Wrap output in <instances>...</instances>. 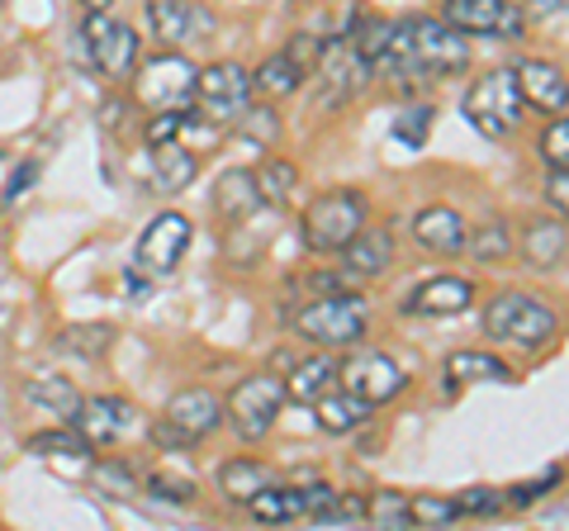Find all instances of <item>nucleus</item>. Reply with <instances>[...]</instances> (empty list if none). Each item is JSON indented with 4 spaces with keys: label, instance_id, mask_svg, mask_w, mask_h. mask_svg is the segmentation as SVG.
<instances>
[{
    "label": "nucleus",
    "instance_id": "a211bd4d",
    "mask_svg": "<svg viewBox=\"0 0 569 531\" xmlns=\"http://www.w3.org/2000/svg\"><path fill=\"white\" fill-rule=\"evenodd\" d=\"M408 233H413V242L422 247V252H432V257H456V252H466L470 223L460 219L456 209H447V204H427V209H418V214H413Z\"/></svg>",
    "mask_w": 569,
    "mask_h": 531
},
{
    "label": "nucleus",
    "instance_id": "79ce46f5",
    "mask_svg": "<svg viewBox=\"0 0 569 531\" xmlns=\"http://www.w3.org/2000/svg\"><path fill=\"white\" fill-rule=\"evenodd\" d=\"M427 129H432V110H427V104L399 110V119H395V138H399L403 148H422L427 143Z\"/></svg>",
    "mask_w": 569,
    "mask_h": 531
},
{
    "label": "nucleus",
    "instance_id": "de8ad7c7",
    "mask_svg": "<svg viewBox=\"0 0 569 531\" xmlns=\"http://www.w3.org/2000/svg\"><path fill=\"white\" fill-rule=\"evenodd\" d=\"M456 503H460V518H470V512H475V518H489V512L503 508V499H498L493 489H466Z\"/></svg>",
    "mask_w": 569,
    "mask_h": 531
},
{
    "label": "nucleus",
    "instance_id": "603ef678",
    "mask_svg": "<svg viewBox=\"0 0 569 531\" xmlns=\"http://www.w3.org/2000/svg\"><path fill=\"white\" fill-rule=\"evenodd\" d=\"M295 365V357H290V351H276V361H271V370H290Z\"/></svg>",
    "mask_w": 569,
    "mask_h": 531
},
{
    "label": "nucleus",
    "instance_id": "423d86ee",
    "mask_svg": "<svg viewBox=\"0 0 569 531\" xmlns=\"http://www.w3.org/2000/svg\"><path fill=\"white\" fill-rule=\"evenodd\" d=\"M370 219V204L361 190H328L305 209V247L318 257H332L361 233Z\"/></svg>",
    "mask_w": 569,
    "mask_h": 531
},
{
    "label": "nucleus",
    "instance_id": "58836bf2",
    "mask_svg": "<svg viewBox=\"0 0 569 531\" xmlns=\"http://www.w3.org/2000/svg\"><path fill=\"white\" fill-rule=\"evenodd\" d=\"M537 148H541L546 167H569V119L565 114H550V123L537 138Z\"/></svg>",
    "mask_w": 569,
    "mask_h": 531
},
{
    "label": "nucleus",
    "instance_id": "7ed1b4c3",
    "mask_svg": "<svg viewBox=\"0 0 569 531\" xmlns=\"http://www.w3.org/2000/svg\"><path fill=\"white\" fill-rule=\"evenodd\" d=\"M556 313H550L537 294H522V290H503L489 299L485 309V332L493 342H512L522 351H541L556 342Z\"/></svg>",
    "mask_w": 569,
    "mask_h": 531
},
{
    "label": "nucleus",
    "instance_id": "b1692460",
    "mask_svg": "<svg viewBox=\"0 0 569 531\" xmlns=\"http://www.w3.org/2000/svg\"><path fill=\"white\" fill-rule=\"evenodd\" d=\"M261 209V190H257V171H223L219 186H213V214L223 223H247Z\"/></svg>",
    "mask_w": 569,
    "mask_h": 531
},
{
    "label": "nucleus",
    "instance_id": "39448f33",
    "mask_svg": "<svg viewBox=\"0 0 569 531\" xmlns=\"http://www.w3.org/2000/svg\"><path fill=\"white\" fill-rule=\"evenodd\" d=\"M194 77L200 67H190V58L181 48H167L148 58L142 67H133V104L142 114H157V110H190L194 104Z\"/></svg>",
    "mask_w": 569,
    "mask_h": 531
},
{
    "label": "nucleus",
    "instance_id": "a19ab883",
    "mask_svg": "<svg viewBox=\"0 0 569 531\" xmlns=\"http://www.w3.org/2000/svg\"><path fill=\"white\" fill-rule=\"evenodd\" d=\"M186 119H190V110H157V114H148L142 143L157 148V143H171V138H181L186 133Z\"/></svg>",
    "mask_w": 569,
    "mask_h": 531
},
{
    "label": "nucleus",
    "instance_id": "dca6fc26",
    "mask_svg": "<svg viewBox=\"0 0 569 531\" xmlns=\"http://www.w3.org/2000/svg\"><path fill=\"white\" fill-rule=\"evenodd\" d=\"M148 29L167 48H190L213 33V14L200 0H148Z\"/></svg>",
    "mask_w": 569,
    "mask_h": 531
},
{
    "label": "nucleus",
    "instance_id": "49530a36",
    "mask_svg": "<svg viewBox=\"0 0 569 531\" xmlns=\"http://www.w3.org/2000/svg\"><path fill=\"white\" fill-rule=\"evenodd\" d=\"M238 123H242V133L261 138V143H271L276 138V110H266V104H247Z\"/></svg>",
    "mask_w": 569,
    "mask_h": 531
},
{
    "label": "nucleus",
    "instance_id": "f3484780",
    "mask_svg": "<svg viewBox=\"0 0 569 531\" xmlns=\"http://www.w3.org/2000/svg\"><path fill=\"white\" fill-rule=\"evenodd\" d=\"M512 77H518V91L531 110H541L546 119L569 110V77L560 72L556 62H541V58H522L512 67Z\"/></svg>",
    "mask_w": 569,
    "mask_h": 531
},
{
    "label": "nucleus",
    "instance_id": "ea45409f",
    "mask_svg": "<svg viewBox=\"0 0 569 531\" xmlns=\"http://www.w3.org/2000/svg\"><path fill=\"white\" fill-rule=\"evenodd\" d=\"M142 484H148L152 499H162V503H194V493H200L190 474H171V470H152Z\"/></svg>",
    "mask_w": 569,
    "mask_h": 531
},
{
    "label": "nucleus",
    "instance_id": "e433bc0d",
    "mask_svg": "<svg viewBox=\"0 0 569 531\" xmlns=\"http://www.w3.org/2000/svg\"><path fill=\"white\" fill-rule=\"evenodd\" d=\"M408 512H413V527H451V522H460V503L456 499H437V493H418V499H408Z\"/></svg>",
    "mask_w": 569,
    "mask_h": 531
},
{
    "label": "nucleus",
    "instance_id": "c03bdc74",
    "mask_svg": "<svg viewBox=\"0 0 569 531\" xmlns=\"http://www.w3.org/2000/svg\"><path fill=\"white\" fill-rule=\"evenodd\" d=\"M148 437H152V447L167 451V455H186V451L200 447V441H194L190 432H181V428H176V422H167V418H157L152 428H148Z\"/></svg>",
    "mask_w": 569,
    "mask_h": 531
},
{
    "label": "nucleus",
    "instance_id": "c85d7f7f",
    "mask_svg": "<svg viewBox=\"0 0 569 531\" xmlns=\"http://www.w3.org/2000/svg\"><path fill=\"white\" fill-rule=\"evenodd\" d=\"M247 512H252V522L261 527H290V522H305V489L295 484H266L252 503H247Z\"/></svg>",
    "mask_w": 569,
    "mask_h": 531
},
{
    "label": "nucleus",
    "instance_id": "3c124183",
    "mask_svg": "<svg viewBox=\"0 0 569 531\" xmlns=\"http://www.w3.org/2000/svg\"><path fill=\"white\" fill-rule=\"evenodd\" d=\"M332 499H337V489H332V484H309V489H305V518L318 522V518L328 512Z\"/></svg>",
    "mask_w": 569,
    "mask_h": 531
},
{
    "label": "nucleus",
    "instance_id": "4468645a",
    "mask_svg": "<svg viewBox=\"0 0 569 531\" xmlns=\"http://www.w3.org/2000/svg\"><path fill=\"white\" fill-rule=\"evenodd\" d=\"M71 428L91 441L96 451H104V447H119V441H129L133 432H142V413H138V403H129V399L100 394V399H81Z\"/></svg>",
    "mask_w": 569,
    "mask_h": 531
},
{
    "label": "nucleus",
    "instance_id": "bb28decb",
    "mask_svg": "<svg viewBox=\"0 0 569 531\" xmlns=\"http://www.w3.org/2000/svg\"><path fill=\"white\" fill-rule=\"evenodd\" d=\"M337 365L328 351H318V357H305L290 365V375H284V399L295 403H313L318 394H328V389H337Z\"/></svg>",
    "mask_w": 569,
    "mask_h": 531
},
{
    "label": "nucleus",
    "instance_id": "aec40b11",
    "mask_svg": "<svg viewBox=\"0 0 569 531\" xmlns=\"http://www.w3.org/2000/svg\"><path fill=\"white\" fill-rule=\"evenodd\" d=\"M167 422H176L181 432H190L194 441H204L209 432H219L223 428V394H213V389H181V394H171L167 399V409H162Z\"/></svg>",
    "mask_w": 569,
    "mask_h": 531
},
{
    "label": "nucleus",
    "instance_id": "f704fd0d",
    "mask_svg": "<svg viewBox=\"0 0 569 531\" xmlns=\"http://www.w3.org/2000/svg\"><path fill=\"white\" fill-rule=\"evenodd\" d=\"M91 484H96L100 493H110V499H133V493H138V474H133L129 460L104 455V460H96Z\"/></svg>",
    "mask_w": 569,
    "mask_h": 531
},
{
    "label": "nucleus",
    "instance_id": "37998d69",
    "mask_svg": "<svg viewBox=\"0 0 569 531\" xmlns=\"http://www.w3.org/2000/svg\"><path fill=\"white\" fill-rule=\"evenodd\" d=\"M347 522H366V499H361V493H342V489H337V499L328 503L323 518H318V527H347Z\"/></svg>",
    "mask_w": 569,
    "mask_h": 531
},
{
    "label": "nucleus",
    "instance_id": "8fccbe9b",
    "mask_svg": "<svg viewBox=\"0 0 569 531\" xmlns=\"http://www.w3.org/2000/svg\"><path fill=\"white\" fill-rule=\"evenodd\" d=\"M550 484H560V470H550V474H541V480L522 484L518 493H508V503H512V508H527V503H537V499H541V493H546Z\"/></svg>",
    "mask_w": 569,
    "mask_h": 531
},
{
    "label": "nucleus",
    "instance_id": "cd10ccee",
    "mask_svg": "<svg viewBox=\"0 0 569 531\" xmlns=\"http://www.w3.org/2000/svg\"><path fill=\"white\" fill-rule=\"evenodd\" d=\"M24 399H29L39 413H52L58 422H71L86 394H81V389L71 384L67 375H29V380H24Z\"/></svg>",
    "mask_w": 569,
    "mask_h": 531
},
{
    "label": "nucleus",
    "instance_id": "7c9ffc66",
    "mask_svg": "<svg viewBox=\"0 0 569 531\" xmlns=\"http://www.w3.org/2000/svg\"><path fill=\"white\" fill-rule=\"evenodd\" d=\"M58 347L71 351V357H81V361H96L114 347V328L110 323H71L58 338Z\"/></svg>",
    "mask_w": 569,
    "mask_h": 531
},
{
    "label": "nucleus",
    "instance_id": "72a5a7b5",
    "mask_svg": "<svg viewBox=\"0 0 569 531\" xmlns=\"http://www.w3.org/2000/svg\"><path fill=\"white\" fill-rule=\"evenodd\" d=\"M299 186V167L284 162V157H271L266 167H257V190H261V204H284Z\"/></svg>",
    "mask_w": 569,
    "mask_h": 531
},
{
    "label": "nucleus",
    "instance_id": "1a4fd4ad",
    "mask_svg": "<svg viewBox=\"0 0 569 531\" xmlns=\"http://www.w3.org/2000/svg\"><path fill=\"white\" fill-rule=\"evenodd\" d=\"M313 77H318V110H342L356 91H366V81L376 77V67L351 48L347 33H332L313 62Z\"/></svg>",
    "mask_w": 569,
    "mask_h": 531
},
{
    "label": "nucleus",
    "instance_id": "864d4df0",
    "mask_svg": "<svg viewBox=\"0 0 569 531\" xmlns=\"http://www.w3.org/2000/svg\"><path fill=\"white\" fill-rule=\"evenodd\" d=\"M86 10H110V0H81Z\"/></svg>",
    "mask_w": 569,
    "mask_h": 531
},
{
    "label": "nucleus",
    "instance_id": "9b49d317",
    "mask_svg": "<svg viewBox=\"0 0 569 531\" xmlns=\"http://www.w3.org/2000/svg\"><path fill=\"white\" fill-rule=\"evenodd\" d=\"M190 238H194V228H190L186 214H176V209L152 214L148 228H142L138 247H133V271H142V275H171L176 266L186 261Z\"/></svg>",
    "mask_w": 569,
    "mask_h": 531
},
{
    "label": "nucleus",
    "instance_id": "5701e85b",
    "mask_svg": "<svg viewBox=\"0 0 569 531\" xmlns=\"http://www.w3.org/2000/svg\"><path fill=\"white\" fill-rule=\"evenodd\" d=\"M194 176H200V157H194V152L181 143V138H171V143H157V148H152V167H148L152 190L181 194V190H190Z\"/></svg>",
    "mask_w": 569,
    "mask_h": 531
},
{
    "label": "nucleus",
    "instance_id": "f03ea898",
    "mask_svg": "<svg viewBox=\"0 0 569 531\" xmlns=\"http://www.w3.org/2000/svg\"><path fill=\"white\" fill-rule=\"evenodd\" d=\"M290 323L305 342L332 351V347H356L366 338L370 309L356 290L351 294H323V299H305V304L290 313Z\"/></svg>",
    "mask_w": 569,
    "mask_h": 531
},
{
    "label": "nucleus",
    "instance_id": "f8f14e48",
    "mask_svg": "<svg viewBox=\"0 0 569 531\" xmlns=\"http://www.w3.org/2000/svg\"><path fill=\"white\" fill-rule=\"evenodd\" d=\"M318 52H323V39H318V33H299V39L284 48V52H271V58L257 67V72H252V91H257L261 100H284V96H295L299 86L309 81Z\"/></svg>",
    "mask_w": 569,
    "mask_h": 531
},
{
    "label": "nucleus",
    "instance_id": "a878e982",
    "mask_svg": "<svg viewBox=\"0 0 569 531\" xmlns=\"http://www.w3.org/2000/svg\"><path fill=\"white\" fill-rule=\"evenodd\" d=\"M366 418H370V403H366L361 394H351V389H342V384L313 399V422H318V428H323L328 437H347V432L361 428Z\"/></svg>",
    "mask_w": 569,
    "mask_h": 531
},
{
    "label": "nucleus",
    "instance_id": "20e7f679",
    "mask_svg": "<svg viewBox=\"0 0 569 531\" xmlns=\"http://www.w3.org/2000/svg\"><path fill=\"white\" fill-rule=\"evenodd\" d=\"M522 114H527V100L518 91V77H512V67H493V72H485L466 91V119H470V129L479 138H489V143H498V138H508V133H518Z\"/></svg>",
    "mask_w": 569,
    "mask_h": 531
},
{
    "label": "nucleus",
    "instance_id": "09e8293b",
    "mask_svg": "<svg viewBox=\"0 0 569 531\" xmlns=\"http://www.w3.org/2000/svg\"><path fill=\"white\" fill-rule=\"evenodd\" d=\"M33 181H39V162H24L20 171H14V176H10V186H6V194H0V204H6V209H10L14 200H24V194L33 190Z\"/></svg>",
    "mask_w": 569,
    "mask_h": 531
},
{
    "label": "nucleus",
    "instance_id": "6ab92c4d",
    "mask_svg": "<svg viewBox=\"0 0 569 531\" xmlns=\"http://www.w3.org/2000/svg\"><path fill=\"white\" fill-rule=\"evenodd\" d=\"M475 304V285L466 275H432L403 299V313L413 318H456Z\"/></svg>",
    "mask_w": 569,
    "mask_h": 531
},
{
    "label": "nucleus",
    "instance_id": "4be33fe9",
    "mask_svg": "<svg viewBox=\"0 0 569 531\" xmlns=\"http://www.w3.org/2000/svg\"><path fill=\"white\" fill-rule=\"evenodd\" d=\"M342 261L356 280H380L389 266H395V233H389V228H361V233L342 247Z\"/></svg>",
    "mask_w": 569,
    "mask_h": 531
},
{
    "label": "nucleus",
    "instance_id": "2eb2a0df",
    "mask_svg": "<svg viewBox=\"0 0 569 531\" xmlns=\"http://www.w3.org/2000/svg\"><path fill=\"white\" fill-rule=\"evenodd\" d=\"M441 20L456 24L460 33H479V39H522L527 33V10L512 0H447Z\"/></svg>",
    "mask_w": 569,
    "mask_h": 531
},
{
    "label": "nucleus",
    "instance_id": "393cba45",
    "mask_svg": "<svg viewBox=\"0 0 569 531\" xmlns=\"http://www.w3.org/2000/svg\"><path fill=\"white\" fill-rule=\"evenodd\" d=\"M276 480H280L276 465H266V460H257V455H233V460H223L219 465V493L228 503H242V508Z\"/></svg>",
    "mask_w": 569,
    "mask_h": 531
},
{
    "label": "nucleus",
    "instance_id": "ddd939ff",
    "mask_svg": "<svg viewBox=\"0 0 569 531\" xmlns=\"http://www.w3.org/2000/svg\"><path fill=\"white\" fill-rule=\"evenodd\" d=\"M337 384L351 389V394H361L370 409H380V403L399 399L408 389V375L395 357H385V351H356L351 361L337 365Z\"/></svg>",
    "mask_w": 569,
    "mask_h": 531
},
{
    "label": "nucleus",
    "instance_id": "2f4dec72",
    "mask_svg": "<svg viewBox=\"0 0 569 531\" xmlns=\"http://www.w3.org/2000/svg\"><path fill=\"white\" fill-rule=\"evenodd\" d=\"M91 451H96V447H91V441H86L77 428H71V422L29 437V455H39V460H52V455H91Z\"/></svg>",
    "mask_w": 569,
    "mask_h": 531
},
{
    "label": "nucleus",
    "instance_id": "9d476101",
    "mask_svg": "<svg viewBox=\"0 0 569 531\" xmlns=\"http://www.w3.org/2000/svg\"><path fill=\"white\" fill-rule=\"evenodd\" d=\"M81 39H86V52H91V67L100 77L110 81H129L133 67L142 58V43L129 24L110 20L104 10H86V24H81Z\"/></svg>",
    "mask_w": 569,
    "mask_h": 531
},
{
    "label": "nucleus",
    "instance_id": "0eeeda50",
    "mask_svg": "<svg viewBox=\"0 0 569 531\" xmlns=\"http://www.w3.org/2000/svg\"><path fill=\"white\" fill-rule=\"evenodd\" d=\"M284 409V380L276 370H257L233 384V394L223 399V422L238 432V441H261L280 422Z\"/></svg>",
    "mask_w": 569,
    "mask_h": 531
},
{
    "label": "nucleus",
    "instance_id": "f257e3e1",
    "mask_svg": "<svg viewBox=\"0 0 569 531\" xmlns=\"http://www.w3.org/2000/svg\"><path fill=\"white\" fill-rule=\"evenodd\" d=\"M470 67V43L466 33L432 14H408L395 24V39L376 58V72L389 81H432V77H456Z\"/></svg>",
    "mask_w": 569,
    "mask_h": 531
},
{
    "label": "nucleus",
    "instance_id": "c756f323",
    "mask_svg": "<svg viewBox=\"0 0 569 531\" xmlns=\"http://www.w3.org/2000/svg\"><path fill=\"white\" fill-rule=\"evenodd\" d=\"M447 375L456 384H479V380H493V384H508L512 380V370L489 357V351H451L447 357Z\"/></svg>",
    "mask_w": 569,
    "mask_h": 531
},
{
    "label": "nucleus",
    "instance_id": "c9c22d12",
    "mask_svg": "<svg viewBox=\"0 0 569 531\" xmlns=\"http://www.w3.org/2000/svg\"><path fill=\"white\" fill-rule=\"evenodd\" d=\"M361 280H356L347 266L342 271H309V275H299L295 280V294L299 299H323V294H351Z\"/></svg>",
    "mask_w": 569,
    "mask_h": 531
},
{
    "label": "nucleus",
    "instance_id": "473e14b6",
    "mask_svg": "<svg viewBox=\"0 0 569 531\" xmlns=\"http://www.w3.org/2000/svg\"><path fill=\"white\" fill-rule=\"evenodd\" d=\"M366 522L380 527V531L413 527V512H408V493H399V489H376V493L366 499Z\"/></svg>",
    "mask_w": 569,
    "mask_h": 531
},
{
    "label": "nucleus",
    "instance_id": "a18cd8bd",
    "mask_svg": "<svg viewBox=\"0 0 569 531\" xmlns=\"http://www.w3.org/2000/svg\"><path fill=\"white\" fill-rule=\"evenodd\" d=\"M546 204H550V214H560L569 223V167H550V176H546Z\"/></svg>",
    "mask_w": 569,
    "mask_h": 531
},
{
    "label": "nucleus",
    "instance_id": "4c0bfd02",
    "mask_svg": "<svg viewBox=\"0 0 569 531\" xmlns=\"http://www.w3.org/2000/svg\"><path fill=\"white\" fill-rule=\"evenodd\" d=\"M466 247L475 252V261H503L512 252V233L503 223H479L475 238H466Z\"/></svg>",
    "mask_w": 569,
    "mask_h": 531
},
{
    "label": "nucleus",
    "instance_id": "6e6552de",
    "mask_svg": "<svg viewBox=\"0 0 569 531\" xmlns=\"http://www.w3.org/2000/svg\"><path fill=\"white\" fill-rule=\"evenodd\" d=\"M252 72H247L242 62H209L200 67V77H194V104L190 110L209 119L213 129H228V123H238L242 110L252 104Z\"/></svg>",
    "mask_w": 569,
    "mask_h": 531
},
{
    "label": "nucleus",
    "instance_id": "412c9836",
    "mask_svg": "<svg viewBox=\"0 0 569 531\" xmlns=\"http://www.w3.org/2000/svg\"><path fill=\"white\" fill-rule=\"evenodd\" d=\"M518 252L527 266H537V271H556L569 252V223L556 214V219H527L522 238H518Z\"/></svg>",
    "mask_w": 569,
    "mask_h": 531
}]
</instances>
